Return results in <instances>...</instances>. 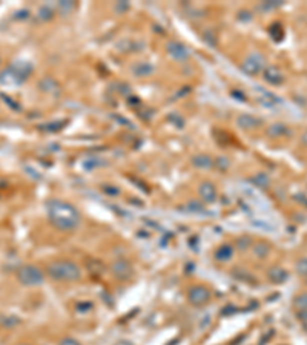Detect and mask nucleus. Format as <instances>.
Segmentation results:
<instances>
[{"label": "nucleus", "mask_w": 307, "mask_h": 345, "mask_svg": "<svg viewBox=\"0 0 307 345\" xmlns=\"http://www.w3.org/2000/svg\"><path fill=\"white\" fill-rule=\"evenodd\" d=\"M261 122L255 117H252V115H241V117L238 118V126L244 128V129H250V128H256Z\"/></svg>", "instance_id": "obj_11"}, {"label": "nucleus", "mask_w": 307, "mask_h": 345, "mask_svg": "<svg viewBox=\"0 0 307 345\" xmlns=\"http://www.w3.org/2000/svg\"><path fill=\"white\" fill-rule=\"evenodd\" d=\"M168 52H169L170 57H174L175 60H178V62L186 60L189 57L188 50L184 48L182 43H178V42H169L168 43Z\"/></svg>", "instance_id": "obj_7"}, {"label": "nucleus", "mask_w": 307, "mask_h": 345, "mask_svg": "<svg viewBox=\"0 0 307 345\" xmlns=\"http://www.w3.org/2000/svg\"><path fill=\"white\" fill-rule=\"evenodd\" d=\"M294 304L300 310H307V293H302L294 299Z\"/></svg>", "instance_id": "obj_13"}, {"label": "nucleus", "mask_w": 307, "mask_h": 345, "mask_svg": "<svg viewBox=\"0 0 307 345\" xmlns=\"http://www.w3.org/2000/svg\"><path fill=\"white\" fill-rule=\"evenodd\" d=\"M210 299V293L206 287H194L189 292V301L194 306H203Z\"/></svg>", "instance_id": "obj_6"}, {"label": "nucleus", "mask_w": 307, "mask_h": 345, "mask_svg": "<svg viewBox=\"0 0 307 345\" xmlns=\"http://www.w3.org/2000/svg\"><path fill=\"white\" fill-rule=\"evenodd\" d=\"M43 272L36 266H24L17 272V280L25 287H37L43 282Z\"/></svg>", "instance_id": "obj_4"}, {"label": "nucleus", "mask_w": 307, "mask_h": 345, "mask_svg": "<svg viewBox=\"0 0 307 345\" xmlns=\"http://www.w3.org/2000/svg\"><path fill=\"white\" fill-rule=\"evenodd\" d=\"M118 345H130V344H129V342H120Z\"/></svg>", "instance_id": "obj_18"}, {"label": "nucleus", "mask_w": 307, "mask_h": 345, "mask_svg": "<svg viewBox=\"0 0 307 345\" xmlns=\"http://www.w3.org/2000/svg\"><path fill=\"white\" fill-rule=\"evenodd\" d=\"M50 218L52 224L62 230H72L80 222V215L71 204H66L63 201H51L50 207Z\"/></svg>", "instance_id": "obj_1"}, {"label": "nucleus", "mask_w": 307, "mask_h": 345, "mask_svg": "<svg viewBox=\"0 0 307 345\" xmlns=\"http://www.w3.org/2000/svg\"><path fill=\"white\" fill-rule=\"evenodd\" d=\"M200 195L206 200V201H214L215 200V196H216V190H215V188L212 186L210 182H203L202 184V188H200Z\"/></svg>", "instance_id": "obj_10"}, {"label": "nucleus", "mask_w": 307, "mask_h": 345, "mask_svg": "<svg viewBox=\"0 0 307 345\" xmlns=\"http://www.w3.org/2000/svg\"><path fill=\"white\" fill-rule=\"evenodd\" d=\"M268 274H269V280H270L272 282H275V284H281V282H284V281L288 280V272L282 270V268H280V267L270 268Z\"/></svg>", "instance_id": "obj_9"}, {"label": "nucleus", "mask_w": 307, "mask_h": 345, "mask_svg": "<svg viewBox=\"0 0 307 345\" xmlns=\"http://www.w3.org/2000/svg\"><path fill=\"white\" fill-rule=\"evenodd\" d=\"M20 345H26V344H20Z\"/></svg>", "instance_id": "obj_19"}, {"label": "nucleus", "mask_w": 307, "mask_h": 345, "mask_svg": "<svg viewBox=\"0 0 307 345\" xmlns=\"http://www.w3.org/2000/svg\"><path fill=\"white\" fill-rule=\"evenodd\" d=\"M301 142H302V143H304V144L307 146V132H306V134H304V135L301 136Z\"/></svg>", "instance_id": "obj_17"}, {"label": "nucleus", "mask_w": 307, "mask_h": 345, "mask_svg": "<svg viewBox=\"0 0 307 345\" xmlns=\"http://www.w3.org/2000/svg\"><path fill=\"white\" fill-rule=\"evenodd\" d=\"M48 274L56 281H76L80 278V267L74 261H56L50 264L48 267Z\"/></svg>", "instance_id": "obj_2"}, {"label": "nucleus", "mask_w": 307, "mask_h": 345, "mask_svg": "<svg viewBox=\"0 0 307 345\" xmlns=\"http://www.w3.org/2000/svg\"><path fill=\"white\" fill-rule=\"evenodd\" d=\"M261 252L260 253V258H264V256H268L269 255V247L266 246V244H258L256 247H254V252Z\"/></svg>", "instance_id": "obj_15"}, {"label": "nucleus", "mask_w": 307, "mask_h": 345, "mask_svg": "<svg viewBox=\"0 0 307 345\" xmlns=\"http://www.w3.org/2000/svg\"><path fill=\"white\" fill-rule=\"evenodd\" d=\"M60 345H80V344L76 339H72V338H66V339H63L60 342Z\"/></svg>", "instance_id": "obj_16"}, {"label": "nucleus", "mask_w": 307, "mask_h": 345, "mask_svg": "<svg viewBox=\"0 0 307 345\" xmlns=\"http://www.w3.org/2000/svg\"><path fill=\"white\" fill-rule=\"evenodd\" d=\"M262 68H264V57H262L261 54H258V52L249 54L246 57L244 63H243V69L250 76L260 72Z\"/></svg>", "instance_id": "obj_5"}, {"label": "nucleus", "mask_w": 307, "mask_h": 345, "mask_svg": "<svg viewBox=\"0 0 307 345\" xmlns=\"http://www.w3.org/2000/svg\"><path fill=\"white\" fill-rule=\"evenodd\" d=\"M31 71V68L25 63H16L11 64L8 69L0 72V83L5 86H12V84H20L24 83L25 78L28 77V72Z\"/></svg>", "instance_id": "obj_3"}, {"label": "nucleus", "mask_w": 307, "mask_h": 345, "mask_svg": "<svg viewBox=\"0 0 307 345\" xmlns=\"http://www.w3.org/2000/svg\"><path fill=\"white\" fill-rule=\"evenodd\" d=\"M282 134H290V130L286 126H284V124H281V123L272 124L269 128V135L270 136H281Z\"/></svg>", "instance_id": "obj_12"}, {"label": "nucleus", "mask_w": 307, "mask_h": 345, "mask_svg": "<svg viewBox=\"0 0 307 345\" xmlns=\"http://www.w3.org/2000/svg\"><path fill=\"white\" fill-rule=\"evenodd\" d=\"M262 77L270 84H281L284 82V76L276 66H268L264 71H262Z\"/></svg>", "instance_id": "obj_8"}, {"label": "nucleus", "mask_w": 307, "mask_h": 345, "mask_svg": "<svg viewBox=\"0 0 307 345\" xmlns=\"http://www.w3.org/2000/svg\"><path fill=\"white\" fill-rule=\"evenodd\" d=\"M296 272L302 276H307V258H302L296 262Z\"/></svg>", "instance_id": "obj_14"}]
</instances>
